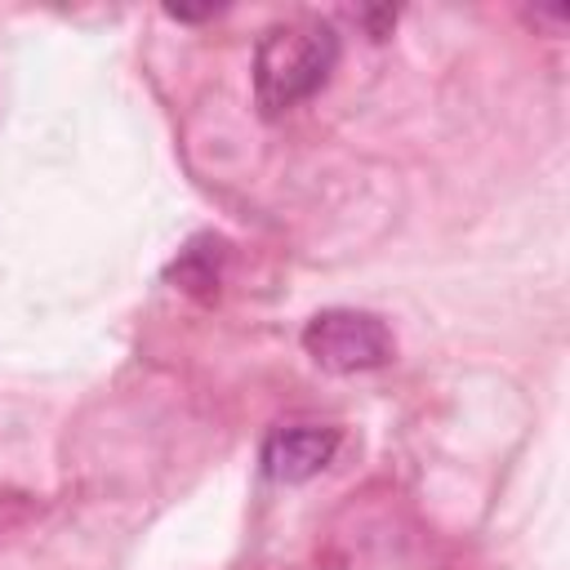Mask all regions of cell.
Here are the masks:
<instances>
[{
  "mask_svg": "<svg viewBox=\"0 0 570 570\" xmlns=\"http://www.w3.org/2000/svg\"><path fill=\"white\" fill-rule=\"evenodd\" d=\"M338 62V36L325 22L267 27L254 49V98L263 116H281L312 98Z\"/></svg>",
  "mask_w": 570,
  "mask_h": 570,
  "instance_id": "6da1fadb",
  "label": "cell"
},
{
  "mask_svg": "<svg viewBox=\"0 0 570 570\" xmlns=\"http://www.w3.org/2000/svg\"><path fill=\"white\" fill-rule=\"evenodd\" d=\"M303 352L330 374H361L392 361V334L370 312L330 307L303 325Z\"/></svg>",
  "mask_w": 570,
  "mask_h": 570,
  "instance_id": "7a4b0ae2",
  "label": "cell"
},
{
  "mask_svg": "<svg viewBox=\"0 0 570 570\" xmlns=\"http://www.w3.org/2000/svg\"><path fill=\"white\" fill-rule=\"evenodd\" d=\"M174 276L183 289H196V294H209L218 285V245L205 236V240H191L178 263H174Z\"/></svg>",
  "mask_w": 570,
  "mask_h": 570,
  "instance_id": "277c9868",
  "label": "cell"
},
{
  "mask_svg": "<svg viewBox=\"0 0 570 570\" xmlns=\"http://www.w3.org/2000/svg\"><path fill=\"white\" fill-rule=\"evenodd\" d=\"M334 450H338V432L334 428H312V423L276 428L263 441V472L272 481L298 485V481H312L334 459Z\"/></svg>",
  "mask_w": 570,
  "mask_h": 570,
  "instance_id": "3957f363",
  "label": "cell"
}]
</instances>
